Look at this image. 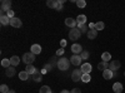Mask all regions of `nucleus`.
Masks as SVG:
<instances>
[{
	"label": "nucleus",
	"instance_id": "1",
	"mask_svg": "<svg viewBox=\"0 0 125 93\" xmlns=\"http://www.w3.org/2000/svg\"><path fill=\"white\" fill-rule=\"evenodd\" d=\"M69 67H70V62H69L66 58L62 57V58L59 59V62H58V68H59L60 70H68Z\"/></svg>",
	"mask_w": 125,
	"mask_h": 93
},
{
	"label": "nucleus",
	"instance_id": "2",
	"mask_svg": "<svg viewBox=\"0 0 125 93\" xmlns=\"http://www.w3.org/2000/svg\"><path fill=\"white\" fill-rule=\"evenodd\" d=\"M80 37H81V32L78 28H74L69 32V39L70 40H78Z\"/></svg>",
	"mask_w": 125,
	"mask_h": 93
},
{
	"label": "nucleus",
	"instance_id": "3",
	"mask_svg": "<svg viewBox=\"0 0 125 93\" xmlns=\"http://www.w3.org/2000/svg\"><path fill=\"white\" fill-rule=\"evenodd\" d=\"M35 60V54H33L30 52V53H25L23 55V62L28 66V64H33V62Z\"/></svg>",
	"mask_w": 125,
	"mask_h": 93
},
{
	"label": "nucleus",
	"instance_id": "4",
	"mask_svg": "<svg viewBox=\"0 0 125 93\" xmlns=\"http://www.w3.org/2000/svg\"><path fill=\"white\" fill-rule=\"evenodd\" d=\"M83 74H84V73L81 72V69L73 70V73H71V80H73V82H79V80H81Z\"/></svg>",
	"mask_w": 125,
	"mask_h": 93
},
{
	"label": "nucleus",
	"instance_id": "5",
	"mask_svg": "<svg viewBox=\"0 0 125 93\" xmlns=\"http://www.w3.org/2000/svg\"><path fill=\"white\" fill-rule=\"evenodd\" d=\"M10 8H11V1L10 0H3L1 6H0V9H1V15H4V12H9Z\"/></svg>",
	"mask_w": 125,
	"mask_h": 93
},
{
	"label": "nucleus",
	"instance_id": "6",
	"mask_svg": "<svg viewBox=\"0 0 125 93\" xmlns=\"http://www.w3.org/2000/svg\"><path fill=\"white\" fill-rule=\"evenodd\" d=\"M69 60H70V63H71L73 66H76V67H78V66H81V60H83V59H81V57L78 55V54H73Z\"/></svg>",
	"mask_w": 125,
	"mask_h": 93
},
{
	"label": "nucleus",
	"instance_id": "7",
	"mask_svg": "<svg viewBox=\"0 0 125 93\" xmlns=\"http://www.w3.org/2000/svg\"><path fill=\"white\" fill-rule=\"evenodd\" d=\"M120 67H121V63L119 60H113V62H110V64H109V69L111 72H116Z\"/></svg>",
	"mask_w": 125,
	"mask_h": 93
},
{
	"label": "nucleus",
	"instance_id": "8",
	"mask_svg": "<svg viewBox=\"0 0 125 93\" xmlns=\"http://www.w3.org/2000/svg\"><path fill=\"white\" fill-rule=\"evenodd\" d=\"M80 69H81V72H83L84 74H90V72H91L93 67H91L90 63H83L81 67H80Z\"/></svg>",
	"mask_w": 125,
	"mask_h": 93
},
{
	"label": "nucleus",
	"instance_id": "9",
	"mask_svg": "<svg viewBox=\"0 0 125 93\" xmlns=\"http://www.w3.org/2000/svg\"><path fill=\"white\" fill-rule=\"evenodd\" d=\"M65 25H66V27H69V28H71V29L76 28V25H78V23H76V19H73V18H66V19H65Z\"/></svg>",
	"mask_w": 125,
	"mask_h": 93
},
{
	"label": "nucleus",
	"instance_id": "10",
	"mask_svg": "<svg viewBox=\"0 0 125 93\" xmlns=\"http://www.w3.org/2000/svg\"><path fill=\"white\" fill-rule=\"evenodd\" d=\"M10 25L11 27H14V28H20L23 25V23H21V20H20L19 18H13V19H10Z\"/></svg>",
	"mask_w": 125,
	"mask_h": 93
},
{
	"label": "nucleus",
	"instance_id": "11",
	"mask_svg": "<svg viewBox=\"0 0 125 93\" xmlns=\"http://www.w3.org/2000/svg\"><path fill=\"white\" fill-rule=\"evenodd\" d=\"M71 52H73L74 54L80 55L81 52H83V47H81L80 44H73V45H71Z\"/></svg>",
	"mask_w": 125,
	"mask_h": 93
},
{
	"label": "nucleus",
	"instance_id": "12",
	"mask_svg": "<svg viewBox=\"0 0 125 93\" xmlns=\"http://www.w3.org/2000/svg\"><path fill=\"white\" fill-rule=\"evenodd\" d=\"M30 50H31V53H33V54L36 55V54H40L41 53V47L39 44H34V45H31Z\"/></svg>",
	"mask_w": 125,
	"mask_h": 93
},
{
	"label": "nucleus",
	"instance_id": "13",
	"mask_svg": "<svg viewBox=\"0 0 125 93\" xmlns=\"http://www.w3.org/2000/svg\"><path fill=\"white\" fill-rule=\"evenodd\" d=\"M31 78H33L34 82H41V79H43V74H41V72H35V73L33 76H30Z\"/></svg>",
	"mask_w": 125,
	"mask_h": 93
},
{
	"label": "nucleus",
	"instance_id": "14",
	"mask_svg": "<svg viewBox=\"0 0 125 93\" xmlns=\"http://www.w3.org/2000/svg\"><path fill=\"white\" fill-rule=\"evenodd\" d=\"M113 91L115 92V93H121V92H123V84L119 83V82L114 83V86H113Z\"/></svg>",
	"mask_w": 125,
	"mask_h": 93
},
{
	"label": "nucleus",
	"instance_id": "15",
	"mask_svg": "<svg viewBox=\"0 0 125 93\" xmlns=\"http://www.w3.org/2000/svg\"><path fill=\"white\" fill-rule=\"evenodd\" d=\"M5 73H6V76L8 77H10V78H11V77H14L15 76V73H16V72H15V67H9V68H6V72H5Z\"/></svg>",
	"mask_w": 125,
	"mask_h": 93
},
{
	"label": "nucleus",
	"instance_id": "16",
	"mask_svg": "<svg viewBox=\"0 0 125 93\" xmlns=\"http://www.w3.org/2000/svg\"><path fill=\"white\" fill-rule=\"evenodd\" d=\"M19 78H20V80H28L30 78V74L28 73L26 70H23V72L19 73Z\"/></svg>",
	"mask_w": 125,
	"mask_h": 93
},
{
	"label": "nucleus",
	"instance_id": "17",
	"mask_svg": "<svg viewBox=\"0 0 125 93\" xmlns=\"http://www.w3.org/2000/svg\"><path fill=\"white\" fill-rule=\"evenodd\" d=\"M25 70L28 72V73H29L30 76H33V74L35 73V72H36L38 69H36V68H35L33 64H28V66H26V68H25Z\"/></svg>",
	"mask_w": 125,
	"mask_h": 93
},
{
	"label": "nucleus",
	"instance_id": "18",
	"mask_svg": "<svg viewBox=\"0 0 125 93\" xmlns=\"http://www.w3.org/2000/svg\"><path fill=\"white\" fill-rule=\"evenodd\" d=\"M0 23H1V25L10 24V18L8 15H1V16H0Z\"/></svg>",
	"mask_w": 125,
	"mask_h": 93
},
{
	"label": "nucleus",
	"instance_id": "19",
	"mask_svg": "<svg viewBox=\"0 0 125 93\" xmlns=\"http://www.w3.org/2000/svg\"><path fill=\"white\" fill-rule=\"evenodd\" d=\"M10 63H11V66H13V67H16V66H19V63H20V58H19L18 55H14V57H11V58H10Z\"/></svg>",
	"mask_w": 125,
	"mask_h": 93
},
{
	"label": "nucleus",
	"instance_id": "20",
	"mask_svg": "<svg viewBox=\"0 0 125 93\" xmlns=\"http://www.w3.org/2000/svg\"><path fill=\"white\" fill-rule=\"evenodd\" d=\"M78 29L81 32V34H83V33H86V34H88V32L90 30L86 24H78Z\"/></svg>",
	"mask_w": 125,
	"mask_h": 93
},
{
	"label": "nucleus",
	"instance_id": "21",
	"mask_svg": "<svg viewBox=\"0 0 125 93\" xmlns=\"http://www.w3.org/2000/svg\"><path fill=\"white\" fill-rule=\"evenodd\" d=\"M76 23H78V24H86V16H85L84 14L78 15V18H76Z\"/></svg>",
	"mask_w": 125,
	"mask_h": 93
},
{
	"label": "nucleus",
	"instance_id": "22",
	"mask_svg": "<svg viewBox=\"0 0 125 93\" xmlns=\"http://www.w3.org/2000/svg\"><path fill=\"white\" fill-rule=\"evenodd\" d=\"M103 77H104V79H110V78H113V72L110 70V69H106V70H104L103 72Z\"/></svg>",
	"mask_w": 125,
	"mask_h": 93
},
{
	"label": "nucleus",
	"instance_id": "23",
	"mask_svg": "<svg viewBox=\"0 0 125 93\" xmlns=\"http://www.w3.org/2000/svg\"><path fill=\"white\" fill-rule=\"evenodd\" d=\"M86 35H88L89 39H95V38L98 37V32H96L95 29H91V30H89V32H88Z\"/></svg>",
	"mask_w": 125,
	"mask_h": 93
},
{
	"label": "nucleus",
	"instance_id": "24",
	"mask_svg": "<svg viewBox=\"0 0 125 93\" xmlns=\"http://www.w3.org/2000/svg\"><path fill=\"white\" fill-rule=\"evenodd\" d=\"M98 69L104 72V70L109 69V64L106 63V62H101V63H99V64H98Z\"/></svg>",
	"mask_w": 125,
	"mask_h": 93
},
{
	"label": "nucleus",
	"instance_id": "25",
	"mask_svg": "<svg viewBox=\"0 0 125 93\" xmlns=\"http://www.w3.org/2000/svg\"><path fill=\"white\" fill-rule=\"evenodd\" d=\"M46 5H48L49 8H51V9H55L56 5H58V0H48Z\"/></svg>",
	"mask_w": 125,
	"mask_h": 93
},
{
	"label": "nucleus",
	"instance_id": "26",
	"mask_svg": "<svg viewBox=\"0 0 125 93\" xmlns=\"http://www.w3.org/2000/svg\"><path fill=\"white\" fill-rule=\"evenodd\" d=\"M101 59H103V62H106V63H108V60L111 59V54L108 53V52H105V53L101 54Z\"/></svg>",
	"mask_w": 125,
	"mask_h": 93
},
{
	"label": "nucleus",
	"instance_id": "27",
	"mask_svg": "<svg viewBox=\"0 0 125 93\" xmlns=\"http://www.w3.org/2000/svg\"><path fill=\"white\" fill-rule=\"evenodd\" d=\"M1 66H3L4 68H9V67H11V63H10V59L4 58V59L1 60Z\"/></svg>",
	"mask_w": 125,
	"mask_h": 93
},
{
	"label": "nucleus",
	"instance_id": "28",
	"mask_svg": "<svg viewBox=\"0 0 125 93\" xmlns=\"http://www.w3.org/2000/svg\"><path fill=\"white\" fill-rule=\"evenodd\" d=\"M104 27H105V24H104L103 22H98V23H95V30H96V32H100V30H103Z\"/></svg>",
	"mask_w": 125,
	"mask_h": 93
},
{
	"label": "nucleus",
	"instance_id": "29",
	"mask_svg": "<svg viewBox=\"0 0 125 93\" xmlns=\"http://www.w3.org/2000/svg\"><path fill=\"white\" fill-rule=\"evenodd\" d=\"M39 93H51V89H50L49 86H43V87L40 88Z\"/></svg>",
	"mask_w": 125,
	"mask_h": 93
},
{
	"label": "nucleus",
	"instance_id": "30",
	"mask_svg": "<svg viewBox=\"0 0 125 93\" xmlns=\"http://www.w3.org/2000/svg\"><path fill=\"white\" fill-rule=\"evenodd\" d=\"M80 57H81L83 60H85V59H88V58L90 57V53H89L88 50H83V52H81V54H80Z\"/></svg>",
	"mask_w": 125,
	"mask_h": 93
},
{
	"label": "nucleus",
	"instance_id": "31",
	"mask_svg": "<svg viewBox=\"0 0 125 93\" xmlns=\"http://www.w3.org/2000/svg\"><path fill=\"white\" fill-rule=\"evenodd\" d=\"M81 80L84 82V83H89V82L91 80V77H90V74H83V78H81Z\"/></svg>",
	"mask_w": 125,
	"mask_h": 93
},
{
	"label": "nucleus",
	"instance_id": "32",
	"mask_svg": "<svg viewBox=\"0 0 125 93\" xmlns=\"http://www.w3.org/2000/svg\"><path fill=\"white\" fill-rule=\"evenodd\" d=\"M58 62H59V59L56 60V57H51L50 58V64L53 66V68L54 67H58Z\"/></svg>",
	"mask_w": 125,
	"mask_h": 93
},
{
	"label": "nucleus",
	"instance_id": "33",
	"mask_svg": "<svg viewBox=\"0 0 125 93\" xmlns=\"http://www.w3.org/2000/svg\"><path fill=\"white\" fill-rule=\"evenodd\" d=\"M76 5H78V8H85L86 6V1L85 0H78Z\"/></svg>",
	"mask_w": 125,
	"mask_h": 93
},
{
	"label": "nucleus",
	"instance_id": "34",
	"mask_svg": "<svg viewBox=\"0 0 125 93\" xmlns=\"http://www.w3.org/2000/svg\"><path fill=\"white\" fill-rule=\"evenodd\" d=\"M10 89H9V87L6 86V84H1V86H0V92H1V93H8Z\"/></svg>",
	"mask_w": 125,
	"mask_h": 93
},
{
	"label": "nucleus",
	"instance_id": "35",
	"mask_svg": "<svg viewBox=\"0 0 125 93\" xmlns=\"http://www.w3.org/2000/svg\"><path fill=\"white\" fill-rule=\"evenodd\" d=\"M55 10H58V12H61V10H62V3L60 1V0H58V5H56Z\"/></svg>",
	"mask_w": 125,
	"mask_h": 93
},
{
	"label": "nucleus",
	"instance_id": "36",
	"mask_svg": "<svg viewBox=\"0 0 125 93\" xmlns=\"http://www.w3.org/2000/svg\"><path fill=\"white\" fill-rule=\"evenodd\" d=\"M6 15H8L10 19L15 18V14H14V12H13V10H9V12H6Z\"/></svg>",
	"mask_w": 125,
	"mask_h": 93
},
{
	"label": "nucleus",
	"instance_id": "37",
	"mask_svg": "<svg viewBox=\"0 0 125 93\" xmlns=\"http://www.w3.org/2000/svg\"><path fill=\"white\" fill-rule=\"evenodd\" d=\"M62 54H64V48H60V49L56 50V57L58 55H62Z\"/></svg>",
	"mask_w": 125,
	"mask_h": 93
},
{
	"label": "nucleus",
	"instance_id": "38",
	"mask_svg": "<svg viewBox=\"0 0 125 93\" xmlns=\"http://www.w3.org/2000/svg\"><path fill=\"white\" fill-rule=\"evenodd\" d=\"M44 68H45V69H46L48 72H50L51 69H53V66H51L50 63H48V64H45V66H44Z\"/></svg>",
	"mask_w": 125,
	"mask_h": 93
},
{
	"label": "nucleus",
	"instance_id": "39",
	"mask_svg": "<svg viewBox=\"0 0 125 93\" xmlns=\"http://www.w3.org/2000/svg\"><path fill=\"white\" fill-rule=\"evenodd\" d=\"M60 47H61V48L66 47V40H65V39H61V40H60Z\"/></svg>",
	"mask_w": 125,
	"mask_h": 93
},
{
	"label": "nucleus",
	"instance_id": "40",
	"mask_svg": "<svg viewBox=\"0 0 125 93\" xmlns=\"http://www.w3.org/2000/svg\"><path fill=\"white\" fill-rule=\"evenodd\" d=\"M70 93H81V91H80L79 88H74V89L70 91Z\"/></svg>",
	"mask_w": 125,
	"mask_h": 93
},
{
	"label": "nucleus",
	"instance_id": "41",
	"mask_svg": "<svg viewBox=\"0 0 125 93\" xmlns=\"http://www.w3.org/2000/svg\"><path fill=\"white\" fill-rule=\"evenodd\" d=\"M89 29L91 30V29H95V23H90L89 24Z\"/></svg>",
	"mask_w": 125,
	"mask_h": 93
},
{
	"label": "nucleus",
	"instance_id": "42",
	"mask_svg": "<svg viewBox=\"0 0 125 93\" xmlns=\"http://www.w3.org/2000/svg\"><path fill=\"white\" fill-rule=\"evenodd\" d=\"M46 72H48V70H46L45 68H43V69H41V74H43V76H44V74L46 73Z\"/></svg>",
	"mask_w": 125,
	"mask_h": 93
},
{
	"label": "nucleus",
	"instance_id": "43",
	"mask_svg": "<svg viewBox=\"0 0 125 93\" xmlns=\"http://www.w3.org/2000/svg\"><path fill=\"white\" fill-rule=\"evenodd\" d=\"M60 93H70V91H68V89H62Z\"/></svg>",
	"mask_w": 125,
	"mask_h": 93
},
{
	"label": "nucleus",
	"instance_id": "44",
	"mask_svg": "<svg viewBox=\"0 0 125 93\" xmlns=\"http://www.w3.org/2000/svg\"><path fill=\"white\" fill-rule=\"evenodd\" d=\"M118 76V72H113V77H116Z\"/></svg>",
	"mask_w": 125,
	"mask_h": 93
},
{
	"label": "nucleus",
	"instance_id": "45",
	"mask_svg": "<svg viewBox=\"0 0 125 93\" xmlns=\"http://www.w3.org/2000/svg\"><path fill=\"white\" fill-rule=\"evenodd\" d=\"M8 93H16V92H15V91H11V89H10V91H9Z\"/></svg>",
	"mask_w": 125,
	"mask_h": 93
}]
</instances>
